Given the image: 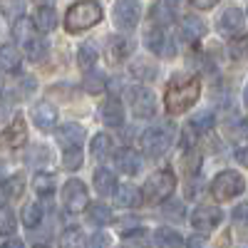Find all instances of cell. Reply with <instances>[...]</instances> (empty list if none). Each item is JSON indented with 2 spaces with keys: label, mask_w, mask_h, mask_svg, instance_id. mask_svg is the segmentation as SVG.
Returning <instances> with one entry per match:
<instances>
[{
  "label": "cell",
  "mask_w": 248,
  "mask_h": 248,
  "mask_svg": "<svg viewBox=\"0 0 248 248\" xmlns=\"http://www.w3.org/2000/svg\"><path fill=\"white\" fill-rule=\"evenodd\" d=\"M23 176H10V179H3L0 181V199H17L20 191H23Z\"/></svg>",
  "instance_id": "cell-27"
},
{
  "label": "cell",
  "mask_w": 248,
  "mask_h": 248,
  "mask_svg": "<svg viewBox=\"0 0 248 248\" xmlns=\"http://www.w3.org/2000/svg\"><path fill=\"white\" fill-rule=\"evenodd\" d=\"M20 218H23L25 229H35V226H40V221H43V206L35 203V201H32V203H25Z\"/></svg>",
  "instance_id": "cell-29"
},
{
  "label": "cell",
  "mask_w": 248,
  "mask_h": 248,
  "mask_svg": "<svg viewBox=\"0 0 248 248\" xmlns=\"http://www.w3.org/2000/svg\"><path fill=\"white\" fill-rule=\"evenodd\" d=\"M17 229V221L10 206H0V236H13Z\"/></svg>",
  "instance_id": "cell-32"
},
{
  "label": "cell",
  "mask_w": 248,
  "mask_h": 248,
  "mask_svg": "<svg viewBox=\"0 0 248 248\" xmlns=\"http://www.w3.org/2000/svg\"><path fill=\"white\" fill-rule=\"evenodd\" d=\"M20 62H23V55H20L17 47H13V45L0 47V70L3 72H17Z\"/></svg>",
  "instance_id": "cell-23"
},
{
  "label": "cell",
  "mask_w": 248,
  "mask_h": 248,
  "mask_svg": "<svg viewBox=\"0 0 248 248\" xmlns=\"http://www.w3.org/2000/svg\"><path fill=\"white\" fill-rule=\"evenodd\" d=\"M114 203L119 209H134V206L141 203V191L129 186V184H122L114 189Z\"/></svg>",
  "instance_id": "cell-17"
},
{
  "label": "cell",
  "mask_w": 248,
  "mask_h": 248,
  "mask_svg": "<svg viewBox=\"0 0 248 248\" xmlns=\"http://www.w3.org/2000/svg\"><path fill=\"white\" fill-rule=\"evenodd\" d=\"M87 248H109V236L107 233H94L87 241Z\"/></svg>",
  "instance_id": "cell-41"
},
{
  "label": "cell",
  "mask_w": 248,
  "mask_h": 248,
  "mask_svg": "<svg viewBox=\"0 0 248 248\" xmlns=\"http://www.w3.org/2000/svg\"><path fill=\"white\" fill-rule=\"evenodd\" d=\"M189 127H191L194 132L211 129V127H214V114H211V112H199V114H194L191 122H189Z\"/></svg>",
  "instance_id": "cell-37"
},
{
  "label": "cell",
  "mask_w": 248,
  "mask_h": 248,
  "mask_svg": "<svg viewBox=\"0 0 248 248\" xmlns=\"http://www.w3.org/2000/svg\"><path fill=\"white\" fill-rule=\"evenodd\" d=\"M85 246V233L79 229H67L60 236V248H82Z\"/></svg>",
  "instance_id": "cell-34"
},
{
  "label": "cell",
  "mask_w": 248,
  "mask_h": 248,
  "mask_svg": "<svg viewBox=\"0 0 248 248\" xmlns=\"http://www.w3.org/2000/svg\"><path fill=\"white\" fill-rule=\"evenodd\" d=\"M179 32H181V37H184V43L196 45L199 40L206 35V23H203L201 17H196V15H186V17L181 20V25H179Z\"/></svg>",
  "instance_id": "cell-13"
},
{
  "label": "cell",
  "mask_w": 248,
  "mask_h": 248,
  "mask_svg": "<svg viewBox=\"0 0 248 248\" xmlns=\"http://www.w3.org/2000/svg\"><path fill=\"white\" fill-rule=\"evenodd\" d=\"M90 152H92V156L94 159H105V156H109L112 154V137H107V134H97L94 139H92V144H90Z\"/></svg>",
  "instance_id": "cell-30"
},
{
  "label": "cell",
  "mask_w": 248,
  "mask_h": 248,
  "mask_svg": "<svg viewBox=\"0 0 248 248\" xmlns=\"http://www.w3.org/2000/svg\"><path fill=\"white\" fill-rule=\"evenodd\" d=\"M176 189V179L169 169H159L154 171L147 181H144V189H141V199L147 203H161L167 201Z\"/></svg>",
  "instance_id": "cell-4"
},
{
  "label": "cell",
  "mask_w": 248,
  "mask_h": 248,
  "mask_svg": "<svg viewBox=\"0 0 248 248\" xmlns=\"http://www.w3.org/2000/svg\"><path fill=\"white\" fill-rule=\"evenodd\" d=\"M32 189L40 196H50L55 191V176L52 174H45V171H37L35 179H32Z\"/></svg>",
  "instance_id": "cell-31"
},
{
  "label": "cell",
  "mask_w": 248,
  "mask_h": 248,
  "mask_svg": "<svg viewBox=\"0 0 248 248\" xmlns=\"http://www.w3.org/2000/svg\"><path fill=\"white\" fill-rule=\"evenodd\" d=\"M32 248H50V246H43V243H37V246H32Z\"/></svg>",
  "instance_id": "cell-53"
},
{
  "label": "cell",
  "mask_w": 248,
  "mask_h": 248,
  "mask_svg": "<svg viewBox=\"0 0 248 248\" xmlns=\"http://www.w3.org/2000/svg\"><path fill=\"white\" fill-rule=\"evenodd\" d=\"M127 102H129V107H132L137 119H152L156 114V97L149 87H144V85L129 87L127 90Z\"/></svg>",
  "instance_id": "cell-6"
},
{
  "label": "cell",
  "mask_w": 248,
  "mask_h": 248,
  "mask_svg": "<svg viewBox=\"0 0 248 248\" xmlns=\"http://www.w3.org/2000/svg\"><path fill=\"white\" fill-rule=\"evenodd\" d=\"M171 141H174V124L171 122H164V124H156V127L144 129V134L139 137V144H141L144 154H149V156L167 154Z\"/></svg>",
  "instance_id": "cell-3"
},
{
  "label": "cell",
  "mask_w": 248,
  "mask_h": 248,
  "mask_svg": "<svg viewBox=\"0 0 248 248\" xmlns=\"http://www.w3.org/2000/svg\"><path fill=\"white\" fill-rule=\"evenodd\" d=\"M114 164H117V169H119L122 174L134 176V174L141 169V156H139L134 149H129V147H122V149L114 152Z\"/></svg>",
  "instance_id": "cell-14"
},
{
  "label": "cell",
  "mask_w": 248,
  "mask_h": 248,
  "mask_svg": "<svg viewBox=\"0 0 248 248\" xmlns=\"http://www.w3.org/2000/svg\"><path fill=\"white\" fill-rule=\"evenodd\" d=\"M25 141H28V129H25V119L23 117H15L5 132L0 134V149H20V147H25Z\"/></svg>",
  "instance_id": "cell-9"
},
{
  "label": "cell",
  "mask_w": 248,
  "mask_h": 248,
  "mask_svg": "<svg viewBox=\"0 0 248 248\" xmlns=\"http://www.w3.org/2000/svg\"><path fill=\"white\" fill-rule=\"evenodd\" d=\"M229 55L241 62V60H248V35H241L236 40H231V45H229Z\"/></svg>",
  "instance_id": "cell-36"
},
{
  "label": "cell",
  "mask_w": 248,
  "mask_h": 248,
  "mask_svg": "<svg viewBox=\"0 0 248 248\" xmlns=\"http://www.w3.org/2000/svg\"><path fill=\"white\" fill-rule=\"evenodd\" d=\"M37 28H35V23H32V20H28V17H17L15 20V25H13V37L17 40V43L20 45H28L30 43V40H35L37 37V32H35Z\"/></svg>",
  "instance_id": "cell-21"
},
{
  "label": "cell",
  "mask_w": 248,
  "mask_h": 248,
  "mask_svg": "<svg viewBox=\"0 0 248 248\" xmlns=\"http://www.w3.org/2000/svg\"><path fill=\"white\" fill-rule=\"evenodd\" d=\"M233 218H238V221H246V218H248V203H241V206H236Z\"/></svg>",
  "instance_id": "cell-46"
},
{
  "label": "cell",
  "mask_w": 248,
  "mask_h": 248,
  "mask_svg": "<svg viewBox=\"0 0 248 248\" xmlns=\"http://www.w3.org/2000/svg\"><path fill=\"white\" fill-rule=\"evenodd\" d=\"M92 181H94V189H97L102 196H109V194H114V189H117V176H114V171H109V169H105V167H99V169L94 171Z\"/></svg>",
  "instance_id": "cell-20"
},
{
  "label": "cell",
  "mask_w": 248,
  "mask_h": 248,
  "mask_svg": "<svg viewBox=\"0 0 248 248\" xmlns=\"http://www.w3.org/2000/svg\"><path fill=\"white\" fill-rule=\"evenodd\" d=\"M144 45H147L156 57L171 60L176 55V45H174V40L169 37V32L164 30L161 25H154V23H152V28H147V32H144Z\"/></svg>",
  "instance_id": "cell-7"
},
{
  "label": "cell",
  "mask_w": 248,
  "mask_h": 248,
  "mask_svg": "<svg viewBox=\"0 0 248 248\" xmlns=\"http://www.w3.org/2000/svg\"><path fill=\"white\" fill-rule=\"evenodd\" d=\"M30 119H32V124L37 129L52 132L55 124H57V109H55V105H50V102H37V105L32 107V112H30Z\"/></svg>",
  "instance_id": "cell-12"
},
{
  "label": "cell",
  "mask_w": 248,
  "mask_h": 248,
  "mask_svg": "<svg viewBox=\"0 0 248 248\" xmlns=\"http://www.w3.org/2000/svg\"><path fill=\"white\" fill-rule=\"evenodd\" d=\"M236 161H238V164H243V167H248V147L236 149Z\"/></svg>",
  "instance_id": "cell-47"
},
{
  "label": "cell",
  "mask_w": 248,
  "mask_h": 248,
  "mask_svg": "<svg viewBox=\"0 0 248 248\" xmlns=\"http://www.w3.org/2000/svg\"><path fill=\"white\" fill-rule=\"evenodd\" d=\"M201 94V79L194 75H179L169 82L167 92H164V107L169 114H184Z\"/></svg>",
  "instance_id": "cell-1"
},
{
  "label": "cell",
  "mask_w": 248,
  "mask_h": 248,
  "mask_svg": "<svg viewBox=\"0 0 248 248\" xmlns=\"http://www.w3.org/2000/svg\"><path fill=\"white\" fill-rule=\"evenodd\" d=\"M189 3L199 10H211L214 5H218V0H189Z\"/></svg>",
  "instance_id": "cell-44"
},
{
  "label": "cell",
  "mask_w": 248,
  "mask_h": 248,
  "mask_svg": "<svg viewBox=\"0 0 248 248\" xmlns=\"http://www.w3.org/2000/svg\"><path fill=\"white\" fill-rule=\"evenodd\" d=\"M129 72L141 82H152L156 77V65H152L147 60H134V65H129Z\"/></svg>",
  "instance_id": "cell-28"
},
{
  "label": "cell",
  "mask_w": 248,
  "mask_h": 248,
  "mask_svg": "<svg viewBox=\"0 0 248 248\" xmlns=\"http://www.w3.org/2000/svg\"><path fill=\"white\" fill-rule=\"evenodd\" d=\"M105 17V10L97 0H79L75 3L67 15H65V28L70 32H82V30H90L94 25H99V20Z\"/></svg>",
  "instance_id": "cell-2"
},
{
  "label": "cell",
  "mask_w": 248,
  "mask_h": 248,
  "mask_svg": "<svg viewBox=\"0 0 248 248\" xmlns=\"http://www.w3.org/2000/svg\"><path fill=\"white\" fill-rule=\"evenodd\" d=\"M3 179H5V167L0 164V181H3Z\"/></svg>",
  "instance_id": "cell-51"
},
{
  "label": "cell",
  "mask_w": 248,
  "mask_h": 248,
  "mask_svg": "<svg viewBox=\"0 0 248 248\" xmlns=\"http://www.w3.org/2000/svg\"><path fill=\"white\" fill-rule=\"evenodd\" d=\"M45 52H47V47H45V43L40 37H35V40H30V43L25 45V55H28V60H32V62H40L45 57Z\"/></svg>",
  "instance_id": "cell-38"
},
{
  "label": "cell",
  "mask_w": 248,
  "mask_h": 248,
  "mask_svg": "<svg viewBox=\"0 0 248 248\" xmlns=\"http://www.w3.org/2000/svg\"><path fill=\"white\" fill-rule=\"evenodd\" d=\"M112 15H114V23L122 30H132L139 23V5L134 3V0H117Z\"/></svg>",
  "instance_id": "cell-11"
},
{
  "label": "cell",
  "mask_w": 248,
  "mask_h": 248,
  "mask_svg": "<svg viewBox=\"0 0 248 248\" xmlns=\"http://www.w3.org/2000/svg\"><path fill=\"white\" fill-rule=\"evenodd\" d=\"M32 23H35L37 30H43V32L55 30V28H57V13H55V8H52V5H40Z\"/></svg>",
  "instance_id": "cell-22"
},
{
  "label": "cell",
  "mask_w": 248,
  "mask_h": 248,
  "mask_svg": "<svg viewBox=\"0 0 248 248\" xmlns=\"http://www.w3.org/2000/svg\"><path fill=\"white\" fill-rule=\"evenodd\" d=\"M62 167L67 171H77L82 167V149L79 147H67L62 152Z\"/></svg>",
  "instance_id": "cell-33"
},
{
  "label": "cell",
  "mask_w": 248,
  "mask_h": 248,
  "mask_svg": "<svg viewBox=\"0 0 248 248\" xmlns=\"http://www.w3.org/2000/svg\"><path fill=\"white\" fill-rule=\"evenodd\" d=\"M221 218H223V214H221L218 206H199V209L191 214V226L196 231L209 233L221 223Z\"/></svg>",
  "instance_id": "cell-10"
},
{
  "label": "cell",
  "mask_w": 248,
  "mask_h": 248,
  "mask_svg": "<svg viewBox=\"0 0 248 248\" xmlns=\"http://www.w3.org/2000/svg\"><path fill=\"white\" fill-rule=\"evenodd\" d=\"M139 229V221L137 218H122L119 221V233L122 236H127V233H132V231H137Z\"/></svg>",
  "instance_id": "cell-42"
},
{
  "label": "cell",
  "mask_w": 248,
  "mask_h": 248,
  "mask_svg": "<svg viewBox=\"0 0 248 248\" xmlns=\"http://www.w3.org/2000/svg\"><path fill=\"white\" fill-rule=\"evenodd\" d=\"M102 122L107 124V127H122L124 122V107L117 97H109L105 105H102Z\"/></svg>",
  "instance_id": "cell-18"
},
{
  "label": "cell",
  "mask_w": 248,
  "mask_h": 248,
  "mask_svg": "<svg viewBox=\"0 0 248 248\" xmlns=\"http://www.w3.org/2000/svg\"><path fill=\"white\" fill-rule=\"evenodd\" d=\"M243 28V10L238 8H226L218 15V32L221 35H236Z\"/></svg>",
  "instance_id": "cell-15"
},
{
  "label": "cell",
  "mask_w": 248,
  "mask_h": 248,
  "mask_svg": "<svg viewBox=\"0 0 248 248\" xmlns=\"http://www.w3.org/2000/svg\"><path fill=\"white\" fill-rule=\"evenodd\" d=\"M97 47L92 45V43H87V45H79V50H77V65L85 70V72H90L94 65H97Z\"/></svg>",
  "instance_id": "cell-26"
},
{
  "label": "cell",
  "mask_w": 248,
  "mask_h": 248,
  "mask_svg": "<svg viewBox=\"0 0 248 248\" xmlns=\"http://www.w3.org/2000/svg\"><path fill=\"white\" fill-rule=\"evenodd\" d=\"M87 216H90V221L92 223H97V226H107V223H112V209L107 203H102V201H97V203H87Z\"/></svg>",
  "instance_id": "cell-25"
},
{
  "label": "cell",
  "mask_w": 248,
  "mask_h": 248,
  "mask_svg": "<svg viewBox=\"0 0 248 248\" xmlns=\"http://www.w3.org/2000/svg\"><path fill=\"white\" fill-rule=\"evenodd\" d=\"M241 137H243V139H248V117L241 122Z\"/></svg>",
  "instance_id": "cell-49"
},
{
  "label": "cell",
  "mask_w": 248,
  "mask_h": 248,
  "mask_svg": "<svg viewBox=\"0 0 248 248\" xmlns=\"http://www.w3.org/2000/svg\"><path fill=\"white\" fill-rule=\"evenodd\" d=\"M246 191V179L238 171L226 169L211 181V194L216 201H231Z\"/></svg>",
  "instance_id": "cell-5"
},
{
  "label": "cell",
  "mask_w": 248,
  "mask_h": 248,
  "mask_svg": "<svg viewBox=\"0 0 248 248\" xmlns=\"http://www.w3.org/2000/svg\"><path fill=\"white\" fill-rule=\"evenodd\" d=\"M184 248H209V243H206L203 236H191L189 241L184 243Z\"/></svg>",
  "instance_id": "cell-43"
},
{
  "label": "cell",
  "mask_w": 248,
  "mask_h": 248,
  "mask_svg": "<svg viewBox=\"0 0 248 248\" xmlns=\"http://www.w3.org/2000/svg\"><path fill=\"white\" fill-rule=\"evenodd\" d=\"M62 203H65V209L70 214H79L87 209L90 203V194H87V186L82 184L79 179H70L65 184V189H62Z\"/></svg>",
  "instance_id": "cell-8"
},
{
  "label": "cell",
  "mask_w": 248,
  "mask_h": 248,
  "mask_svg": "<svg viewBox=\"0 0 248 248\" xmlns=\"http://www.w3.org/2000/svg\"><path fill=\"white\" fill-rule=\"evenodd\" d=\"M55 134H57V141L62 144V149L79 147L85 141V127H79V124H62L60 129H55Z\"/></svg>",
  "instance_id": "cell-16"
},
{
  "label": "cell",
  "mask_w": 248,
  "mask_h": 248,
  "mask_svg": "<svg viewBox=\"0 0 248 248\" xmlns=\"http://www.w3.org/2000/svg\"><path fill=\"white\" fill-rule=\"evenodd\" d=\"M243 105L248 107V85H246V90H243Z\"/></svg>",
  "instance_id": "cell-50"
},
{
  "label": "cell",
  "mask_w": 248,
  "mask_h": 248,
  "mask_svg": "<svg viewBox=\"0 0 248 248\" xmlns=\"http://www.w3.org/2000/svg\"><path fill=\"white\" fill-rule=\"evenodd\" d=\"M0 248H25V243H23V241H17V238H10V241H5Z\"/></svg>",
  "instance_id": "cell-48"
},
{
  "label": "cell",
  "mask_w": 248,
  "mask_h": 248,
  "mask_svg": "<svg viewBox=\"0 0 248 248\" xmlns=\"http://www.w3.org/2000/svg\"><path fill=\"white\" fill-rule=\"evenodd\" d=\"M176 3H179V0H169V8H176Z\"/></svg>",
  "instance_id": "cell-52"
},
{
  "label": "cell",
  "mask_w": 248,
  "mask_h": 248,
  "mask_svg": "<svg viewBox=\"0 0 248 248\" xmlns=\"http://www.w3.org/2000/svg\"><path fill=\"white\" fill-rule=\"evenodd\" d=\"M164 211H167V216H174V218H181V203H167L164 206Z\"/></svg>",
  "instance_id": "cell-45"
},
{
  "label": "cell",
  "mask_w": 248,
  "mask_h": 248,
  "mask_svg": "<svg viewBox=\"0 0 248 248\" xmlns=\"http://www.w3.org/2000/svg\"><path fill=\"white\" fill-rule=\"evenodd\" d=\"M17 90H20V94H32L35 92V77H30V75H25V77H20L17 79Z\"/></svg>",
  "instance_id": "cell-40"
},
{
  "label": "cell",
  "mask_w": 248,
  "mask_h": 248,
  "mask_svg": "<svg viewBox=\"0 0 248 248\" xmlns=\"http://www.w3.org/2000/svg\"><path fill=\"white\" fill-rule=\"evenodd\" d=\"M105 87H107V77L102 75V72H87L85 75V90L87 92H92V94H97V92H105Z\"/></svg>",
  "instance_id": "cell-35"
},
{
  "label": "cell",
  "mask_w": 248,
  "mask_h": 248,
  "mask_svg": "<svg viewBox=\"0 0 248 248\" xmlns=\"http://www.w3.org/2000/svg\"><path fill=\"white\" fill-rule=\"evenodd\" d=\"M132 52V43L127 37H122V35H112L107 40V57L112 62H124V57H129Z\"/></svg>",
  "instance_id": "cell-19"
},
{
  "label": "cell",
  "mask_w": 248,
  "mask_h": 248,
  "mask_svg": "<svg viewBox=\"0 0 248 248\" xmlns=\"http://www.w3.org/2000/svg\"><path fill=\"white\" fill-rule=\"evenodd\" d=\"M154 243L159 248H184V238L174 229H167V226H161V229L154 231Z\"/></svg>",
  "instance_id": "cell-24"
},
{
  "label": "cell",
  "mask_w": 248,
  "mask_h": 248,
  "mask_svg": "<svg viewBox=\"0 0 248 248\" xmlns=\"http://www.w3.org/2000/svg\"><path fill=\"white\" fill-rule=\"evenodd\" d=\"M152 17H154V25H161V28H164V25H167L169 20H171V13H169L167 8H164V5H159V3H156V5H154V10H152Z\"/></svg>",
  "instance_id": "cell-39"
}]
</instances>
